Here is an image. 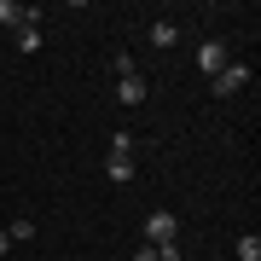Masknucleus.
<instances>
[{"label": "nucleus", "mask_w": 261, "mask_h": 261, "mask_svg": "<svg viewBox=\"0 0 261 261\" xmlns=\"http://www.w3.org/2000/svg\"><path fill=\"white\" fill-rule=\"evenodd\" d=\"M145 238L157 244H180V221H174V209H151V221H145Z\"/></svg>", "instance_id": "f257e3e1"}, {"label": "nucleus", "mask_w": 261, "mask_h": 261, "mask_svg": "<svg viewBox=\"0 0 261 261\" xmlns=\"http://www.w3.org/2000/svg\"><path fill=\"white\" fill-rule=\"evenodd\" d=\"M209 87H215V99H232V93H244V87H250V64H226L221 75H209Z\"/></svg>", "instance_id": "f03ea898"}, {"label": "nucleus", "mask_w": 261, "mask_h": 261, "mask_svg": "<svg viewBox=\"0 0 261 261\" xmlns=\"http://www.w3.org/2000/svg\"><path fill=\"white\" fill-rule=\"evenodd\" d=\"M226 64H232V47H226V41H203V47H197V70L203 75H221Z\"/></svg>", "instance_id": "7ed1b4c3"}, {"label": "nucleus", "mask_w": 261, "mask_h": 261, "mask_svg": "<svg viewBox=\"0 0 261 261\" xmlns=\"http://www.w3.org/2000/svg\"><path fill=\"white\" fill-rule=\"evenodd\" d=\"M116 99H122V105H145V99H151V87H145V75H140V70H128V75H116Z\"/></svg>", "instance_id": "20e7f679"}, {"label": "nucleus", "mask_w": 261, "mask_h": 261, "mask_svg": "<svg viewBox=\"0 0 261 261\" xmlns=\"http://www.w3.org/2000/svg\"><path fill=\"white\" fill-rule=\"evenodd\" d=\"M105 174H111V186H128L140 168H134V157H105Z\"/></svg>", "instance_id": "39448f33"}, {"label": "nucleus", "mask_w": 261, "mask_h": 261, "mask_svg": "<svg viewBox=\"0 0 261 261\" xmlns=\"http://www.w3.org/2000/svg\"><path fill=\"white\" fill-rule=\"evenodd\" d=\"M174 41H180V29H174V23H151V47H157V53H168Z\"/></svg>", "instance_id": "423d86ee"}, {"label": "nucleus", "mask_w": 261, "mask_h": 261, "mask_svg": "<svg viewBox=\"0 0 261 261\" xmlns=\"http://www.w3.org/2000/svg\"><path fill=\"white\" fill-rule=\"evenodd\" d=\"M41 47V23H23L18 29V53H35Z\"/></svg>", "instance_id": "0eeeda50"}, {"label": "nucleus", "mask_w": 261, "mask_h": 261, "mask_svg": "<svg viewBox=\"0 0 261 261\" xmlns=\"http://www.w3.org/2000/svg\"><path fill=\"white\" fill-rule=\"evenodd\" d=\"M6 238H12V244H29V238H35V221H23V215H18V221L6 226Z\"/></svg>", "instance_id": "6e6552de"}, {"label": "nucleus", "mask_w": 261, "mask_h": 261, "mask_svg": "<svg viewBox=\"0 0 261 261\" xmlns=\"http://www.w3.org/2000/svg\"><path fill=\"white\" fill-rule=\"evenodd\" d=\"M238 261H261V238H255V232L238 238Z\"/></svg>", "instance_id": "1a4fd4ad"}, {"label": "nucleus", "mask_w": 261, "mask_h": 261, "mask_svg": "<svg viewBox=\"0 0 261 261\" xmlns=\"http://www.w3.org/2000/svg\"><path fill=\"white\" fill-rule=\"evenodd\" d=\"M0 23H6V29H23V6H12V0H0Z\"/></svg>", "instance_id": "9d476101"}, {"label": "nucleus", "mask_w": 261, "mask_h": 261, "mask_svg": "<svg viewBox=\"0 0 261 261\" xmlns=\"http://www.w3.org/2000/svg\"><path fill=\"white\" fill-rule=\"evenodd\" d=\"M111 157H134V134H111Z\"/></svg>", "instance_id": "9b49d317"}, {"label": "nucleus", "mask_w": 261, "mask_h": 261, "mask_svg": "<svg viewBox=\"0 0 261 261\" xmlns=\"http://www.w3.org/2000/svg\"><path fill=\"white\" fill-rule=\"evenodd\" d=\"M134 261H157V250H151V244H145V250H134Z\"/></svg>", "instance_id": "f8f14e48"}, {"label": "nucleus", "mask_w": 261, "mask_h": 261, "mask_svg": "<svg viewBox=\"0 0 261 261\" xmlns=\"http://www.w3.org/2000/svg\"><path fill=\"white\" fill-rule=\"evenodd\" d=\"M6 250H12V238H6V226H0V255H6Z\"/></svg>", "instance_id": "ddd939ff"}]
</instances>
